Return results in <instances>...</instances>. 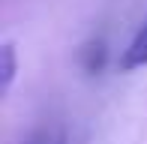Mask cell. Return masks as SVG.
Masks as SVG:
<instances>
[{
  "instance_id": "cell-1",
  "label": "cell",
  "mask_w": 147,
  "mask_h": 144,
  "mask_svg": "<svg viewBox=\"0 0 147 144\" xmlns=\"http://www.w3.org/2000/svg\"><path fill=\"white\" fill-rule=\"evenodd\" d=\"M117 66H120V72H135V69L147 66V21L138 27V33L132 36V42L123 48Z\"/></svg>"
},
{
  "instance_id": "cell-2",
  "label": "cell",
  "mask_w": 147,
  "mask_h": 144,
  "mask_svg": "<svg viewBox=\"0 0 147 144\" xmlns=\"http://www.w3.org/2000/svg\"><path fill=\"white\" fill-rule=\"evenodd\" d=\"M105 63H108V48H105L102 39H90V42H84L78 48V66L87 72V75L102 72Z\"/></svg>"
},
{
  "instance_id": "cell-3",
  "label": "cell",
  "mask_w": 147,
  "mask_h": 144,
  "mask_svg": "<svg viewBox=\"0 0 147 144\" xmlns=\"http://www.w3.org/2000/svg\"><path fill=\"white\" fill-rule=\"evenodd\" d=\"M15 72H18V54H15V45L3 42L0 45V93H9L12 81H15Z\"/></svg>"
},
{
  "instance_id": "cell-4",
  "label": "cell",
  "mask_w": 147,
  "mask_h": 144,
  "mask_svg": "<svg viewBox=\"0 0 147 144\" xmlns=\"http://www.w3.org/2000/svg\"><path fill=\"white\" fill-rule=\"evenodd\" d=\"M27 144H54L51 138H36V141H27Z\"/></svg>"
}]
</instances>
